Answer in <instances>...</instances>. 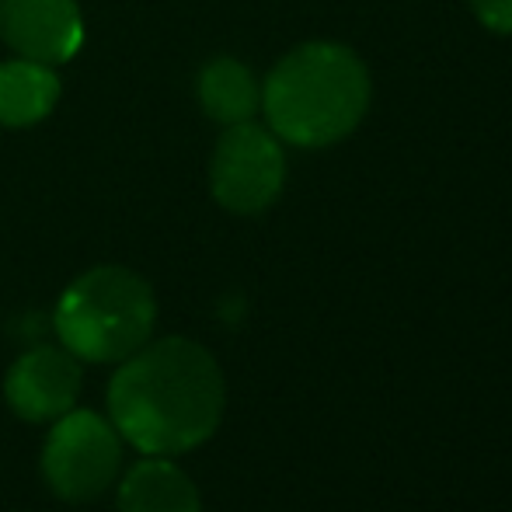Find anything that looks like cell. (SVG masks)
<instances>
[{
  "label": "cell",
  "mask_w": 512,
  "mask_h": 512,
  "mask_svg": "<svg viewBox=\"0 0 512 512\" xmlns=\"http://www.w3.org/2000/svg\"><path fill=\"white\" fill-rule=\"evenodd\" d=\"M227 405V384L213 352L192 338H161L122 359L108 384V415L119 436L150 457L203 446Z\"/></svg>",
  "instance_id": "6da1fadb"
},
{
  "label": "cell",
  "mask_w": 512,
  "mask_h": 512,
  "mask_svg": "<svg viewBox=\"0 0 512 512\" xmlns=\"http://www.w3.org/2000/svg\"><path fill=\"white\" fill-rule=\"evenodd\" d=\"M370 70L342 42H304L272 67L262 112L283 143L317 150L345 140L370 112Z\"/></svg>",
  "instance_id": "7a4b0ae2"
},
{
  "label": "cell",
  "mask_w": 512,
  "mask_h": 512,
  "mask_svg": "<svg viewBox=\"0 0 512 512\" xmlns=\"http://www.w3.org/2000/svg\"><path fill=\"white\" fill-rule=\"evenodd\" d=\"M157 321L154 290L122 265H98L77 276L56 304L63 349L88 363H122L143 349Z\"/></svg>",
  "instance_id": "3957f363"
},
{
  "label": "cell",
  "mask_w": 512,
  "mask_h": 512,
  "mask_svg": "<svg viewBox=\"0 0 512 512\" xmlns=\"http://www.w3.org/2000/svg\"><path fill=\"white\" fill-rule=\"evenodd\" d=\"M122 467V446L112 418L98 411H74L53 422L42 450V474L67 502H91L112 488Z\"/></svg>",
  "instance_id": "277c9868"
},
{
  "label": "cell",
  "mask_w": 512,
  "mask_h": 512,
  "mask_svg": "<svg viewBox=\"0 0 512 512\" xmlns=\"http://www.w3.org/2000/svg\"><path fill=\"white\" fill-rule=\"evenodd\" d=\"M286 185L283 140L272 129L251 122L223 126V136L209 161L213 199L230 213L255 216L279 199Z\"/></svg>",
  "instance_id": "5b68a950"
},
{
  "label": "cell",
  "mask_w": 512,
  "mask_h": 512,
  "mask_svg": "<svg viewBox=\"0 0 512 512\" xmlns=\"http://www.w3.org/2000/svg\"><path fill=\"white\" fill-rule=\"evenodd\" d=\"M0 39L21 60L60 67L84 46L81 7L77 0H0Z\"/></svg>",
  "instance_id": "8992f818"
},
{
  "label": "cell",
  "mask_w": 512,
  "mask_h": 512,
  "mask_svg": "<svg viewBox=\"0 0 512 512\" xmlns=\"http://www.w3.org/2000/svg\"><path fill=\"white\" fill-rule=\"evenodd\" d=\"M7 405L25 422H56L77 405L81 394V363L74 352L42 345L11 366L4 380Z\"/></svg>",
  "instance_id": "52a82bcc"
},
{
  "label": "cell",
  "mask_w": 512,
  "mask_h": 512,
  "mask_svg": "<svg viewBox=\"0 0 512 512\" xmlns=\"http://www.w3.org/2000/svg\"><path fill=\"white\" fill-rule=\"evenodd\" d=\"M119 512H203V502L182 467L168 457H147L122 478Z\"/></svg>",
  "instance_id": "ba28073f"
},
{
  "label": "cell",
  "mask_w": 512,
  "mask_h": 512,
  "mask_svg": "<svg viewBox=\"0 0 512 512\" xmlns=\"http://www.w3.org/2000/svg\"><path fill=\"white\" fill-rule=\"evenodd\" d=\"M60 102V77L35 60L0 63V126L25 129L42 122Z\"/></svg>",
  "instance_id": "9c48e42d"
},
{
  "label": "cell",
  "mask_w": 512,
  "mask_h": 512,
  "mask_svg": "<svg viewBox=\"0 0 512 512\" xmlns=\"http://www.w3.org/2000/svg\"><path fill=\"white\" fill-rule=\"evenodd\" d=\"M199 105L220 126L251 122L262 108V84L234 56H216L199 74Z\"/></svg>",
  "instance_id": "30bf717a"
},
{
  "label": "cell",
  "mask_w": 512,
  "mask_h": 512,
  "mask_svg": "<svg viewBox=\"0 0 512 512\" xmlns=\"http://www.w3.org/2000/svg\"><path fill=\"white\" fill-rule=\"evenodd\" d=\"M481 28L492 35H512V0H467Z\"/></svg>",
  "instance_id": "8fae6325"
}]
</instances>
